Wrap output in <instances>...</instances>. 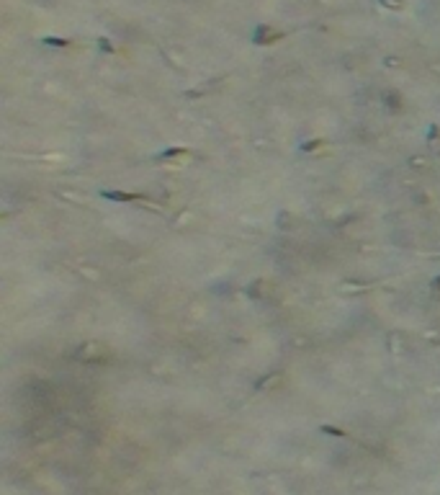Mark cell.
Returning <instances> with one entry per match:
<instances>
[{
	"mask_svg": "<svg viewBox=\"0 0 440 495\" xmlns=\"http://www.w3.org/2000/svg\"><path fill=\"white\" fill-rule=\"evenodd\" d=\"M186 147H173V150H165V153L157 155V160H165V158H173V155H183Z\"/></svg>",
	"mask_w": 440,
	"mask_h": 495,
	"instance_id": "cell-3",
	"label": "cell"
},
{
	"mask_svg": "<svg viewBox=\"0 0 440 495\" xmlns=\"http://www.w3.org/2000/svg\"><path fill=\"white\" fill-rule=\"evenodd\" d=\"M384 101H386V106H389V109H394V111L399 109V96H397V93H386V96H384Z\"/></svg>",
	"mask_w": 440,
	"mask_h": 495,
	"instance_id": "cell-4",
	"label": "cell"
},
{
	"mask_svg": "<svg viewBox=\"0 0 440 495\" xmlns=\"http://www.w3.org/2000/svg\"><path fill=\"white\" fill-rule=\"evenodd\" d=\"M103 199H111V201H139L142 196L139 193H126V191H101Z\"/></svg>",
	"mask_w": 440,
	"mask_h": 495,
	"instance_id": "cell-1",
	"label": "cell"
},
{
	"mask_svg": "<svg viewBox=\"0 0 440 495\" xmlns=\"http://www.w3.org/2000/svg\"><path fill=\"white\" fill-rule=\"evenodd\" d=\"M44 44H52V47H65V39H44Z\"/></svg>",
	"mask_w": 440,
	"mask_h": 495,
	"instance_id": "cell-5",
	"label": "cell"
},
{
	"mask_svg": "<svg viewBox=\"0 0 440 495\" xmlns=\"http://www.w3.org/2000/svg\"><path fill=\"white\" fill-rule=\"evenodd\" d=\"M384 3H386V5H394V8H402L399 0H384Z\"/></svg>",
	"mask_w": 440,
	"mask_h": 495,
	"instance_id": "cell-7",
	"label": "cell"
},
{
	"mask_svg": "<svg viewBox=\"0 0 440 495\" xmlns=\"http://www.w3.org/2000/svg\"><path fill=\"white\" fill-rule=\"evenodd\" d=\"M433 287H435V289H438V292H440V276H438V279H435V281H433Z\"/></svg>",
	"mask_w": 440,
	"mask_h": 495,
	"instance_id": "cell-8",
	"label": "cell"
},
{
	"mask_svg": "<svg viewBox=\"0 0 440 495\" xmlns=\"http://www.w3.org/2000/svg\"><path fill=\"white\" fill-rule=\"evenodd\" d=\"M322 433H327V436H337V439H342V436H347L345 431H340V428H335V426H322L320 428Z\"/></svg>",
	"mask_w": 440,
	"mask_h": 495,
	"instance_id": "cell-2",
	"label": "cell"
},
{
	"mask_svg": "<svg viewBox=\"0 0 440 495\" xmlns=\"http://www.w3.org/2000/svg\"><path fill=\"white\" fill-rule=\"evenodd\" d=\"M101 49H106V52H111L113 47H111V44H109V41H106V39H101Z\"/></svg>",
	"mask_w": 440,
	"mask_h": 495,
	"instance_id": "cell-6",
	"label": "cell"
}]
</instances>
